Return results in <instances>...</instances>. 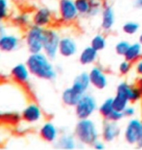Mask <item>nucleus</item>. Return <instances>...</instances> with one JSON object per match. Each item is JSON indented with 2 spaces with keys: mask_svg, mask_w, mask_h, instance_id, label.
<instances>
[{
  "mask_svg": "<svg viewBox=\"0 0 142 150\" xmlns=\"http://www.w3.org/2000/svg\"><path fill=\"white\" fill-rule=\"evenodd\" d=\"M29 72L37 79L54 81L57 77V70L49 57L43 52L30 54L25 62Z\"/></svg>",
  "mask_w": 142,
  "mask_h": 150,
  "instance_id": "1",
  "label": "nucleus"
},
{
  "mask_svg": "<svg viewBox=\"0 0 142 150\" xmlns=\"http://www.w3.org/2000/svg\"><path fill=\"white\" fill-rule=\"evenodd\" d=\"M73 134L82 146H93L100 136L97 125L90 118L78 119Z\"/></svg>",
  "mask_w": 142,
  "mask_h": 150,
  "instance_id": "2",
  "label": "nucleus"
},
{
  "mask_svg": "<svg viewBox=\"0 0 142 150\" xmlns=\"http://www.w3.org/2000/svg\"><path fill=\"white\" fill-rule=\"evenodd\" d=\"M45 38V28L41 26L30 25L26 29L25 35V43L29 54L43 52V44Z\"/></svg>",
  "mask_w": 142,
  "mask_h": 150,
  "instance_id": "3",
  "label": "nucleus"
},
{
  "mask_svg": "<svg viewBox=\"0 0 142 150\" xmlns=\"http://www.w3.org/2000/svg\"><path fill=\"white\" fill-rule=\"evenodd\" d=\"M97 109L98 105L95 97L88 92L81 97L79 101L74 106L75 115L77 119L90 118Z\"/></svg>",
  "mask_w": 142,
  "mask_h": 150,
  "instance_id": "4",
  "label": "nucleus"
},
{
  "mask_svg": "<svg viewBox=\"0 0 142 150\" xmlns=\"http://www.w3.org/2000/svg\"><path fill=\"white\" fill-rule=\"evenodd\" d=\"M61 35L56 28H45V38L43 44V53L54 61L59 55V46Z\"/></svg>",
  "mask_w": 142,
  "mask_h": 150,
  "instance_id": "5",
  "label": "nucleus"
},
{
  "mask_svg": "<svg viewBox=\"0 0 142 150\" xmlns=\"http://www.w3.org/2000/svg\"><path fill=\"white\" fill-rule=\"evenodd\" d=\"M57 13L59 20L64 23H73L79 17L74 0H59Z\"/></svg>",
  "mask_w": 142,
  "mask_h": 150,
  "instance_id": "6",
  "label": "nucleus"
},
{
  "mask_svg": "<svg viewBox=\"0 0 142 150\" xmlns=\"http://www.w3.org/2000/svg\"><path fill=\"white\" fill-rule=\"evenodd\" d=\"M142 129V121L137 118H131L126 123L124 130V139L126 142L131 145H135L139 137Z\"/></svg>",
  "mask_w": 142,
  "mask_h": 150,
  "instance_id": "7",
  "label": "nucleus"
},
{
  "mask_svg": "<svg viewBox=\"0 0 142 150\" xmlns=\"http://www.w3.org/2000/svg\"><path fill=\"white\" fill-rule=\"evenodd\" d=\"M43 118L41 107L36 103H28L20 111V119L28 124H35Z\"/></svg>",
  "mask_w": 142,
  "mask_h": 150,
  "instance_id": "8",
  "label": "nucleus"
},
{
  "mask_svg": "<svg viewBox=\"0 0 142 150\" xmlns=\"http://www.w3.org/2000/svg\"><path fill=\"white\" fill-rule=\"evenodd\" d=\"M54 20V15L52 10L49 7L43 6L39 7L32 14V23L41 28H47L52 25Z\"/></svg>",
  "mask_w": 142,
  "mask_h": 150,
  "instance_id": "9",
  "label": "nucleus"
},
{
  "mask_svg": "<svg viewBox=\"0 0 142 150\" xmlns=\"http://www.w3.org/2000/svg\"><path fill=\"white\" fill-rule=\"evenodd\" d=\"M10 75L14 82H16L20 86H25L29 84L30 76H31L28 65L25 62H19V64H15L11 68Z\"/></svg>",
  "mask_w": 142,
  "mask_h": 150,
  "instance_id": "10",
  "label": "nucleus"
},
{
  "mask_svg": "<svg viewBox=\"0 0 142 150\" xmlns=\"http://www.w3.org/2000/svg\"><path fill=\"white\" fill-rule=\"evenodd\" d=\"M78 43L70 35H63L60 37L59 46V55L63 58H71L78 52Z\"/></svg>",
  "mask_w": 142,
  "mask_h": 150,
  "instance_id": "11",
  "label": "nucleus"
},
{
  "mask_svg": "<svg viewBox=\"0 0 142 150\" xmlns=\"http://www.w3.org/2000/svg\"><path fill=\"white\" fill-rule=\"evenodd\" d=\"M121 134V128L118 122L104 120L101 128V139L104 142L111 143L115 142Z\"/></svg>",
  "mask_w": 142,
  "mask_h": 150,
  "instance_id": "12",
  "label": "nucleus"
},
{
  "mask_svg": "<svg viewBox=\"0 0 142 150\" xmlns=\"http://www.w3.org/2000/svg\"><path fill=\"white\" fill-rule=\"evenodd\" d=\"M89 76L90 84L96 90H104L108 85V78L106 73L98 65H95L90 69Z\"/></svg>",
  "mask_w": 142,
  "mask_h": 150,
  "instance_id": "13",
  "label": "nucleus"
},
{
  "mask_svg": "<svg viewBox=\"0 0 142 150\" xmlns=\"http://www.w3.org/2000/svg\"><path fill=\"white\" fill-rule=\"evenodd\" d=\"M116 93L125 96L132 103H135L141 100V90L140 87L131 85L126 82H121L118 84Z\"/></svg>",
  "mask_w": 142,
  "mask_h": 150,
  "instance_id": "14",
  "label": "nucleus"
},
{
  "mask_svg": "<svg viewBox=\"0 0 142 150\" xmlns=\"http://www.w3.org/2000/svg\"><path fill=\"white\" fill-rule=\"evenodd\" d=\"M101 23L100 28L103 31L109 32L114 28L115 22H116V15H115L114 8L111 5L104 3L103 8L101 11Z\"/></svg>",
  "mask_w": 142,
  "mask_h": 150,
  "instance_id": "15",
  "label": "nucleus"
},
{
  "mask_svg": "<svg viewBox=\"0 0 142 150\" xmlns=\"http://www.w3.org/2000/svg\"><path fill=\"white\" fill-rule=\"evenodd\" d=\"M39 136L44 142L54 144L59 137V131L53 122L47 121L39 129Z\"/></svg>",
  "mask_w": 142,
  "mask_h": 150,
  "instance_id": "16",
  "label": "nucleus"
},
{
  "mask_svg": "<svg viewBox=\"0 0 142 150\" xmlns=\"http://www.w3.org/2000/svg\"><path fill=\"white\" fill-rule=\"evenodd\" d=\"M20 47V39L16 34L4 33L0 37V51L3 53H12L19 50Z\"/></svg>",
  "mask_w": 142,
  "mask_h": 150,
  "instance_id": "17",
  "label": "nucleus"
},
{
  "mask_svg": "<svg viewBox=\"0 0 142 150\" xmlns=\"http://www.w3.org/2000/svg\"><path fill=\"white\" fill-rule=\"evenodd\" d=\"M79 142L77 140L74 134L70 133H63L59 137L57 142L54 143V147L57 149H64V150H73L79 146Z\"/></svg>",
  "mask_w": 142,
  "mask_h": 150,
  "instance_id": "18",
  "label": "nucleus"
},
{
  "mask_svg": "<svg viewBox=\"0 0 142 150\" xmlns=\"http://www.w3.org/2000/svg\"><path fill=\"white\" fill-rule=\"evenodd\" d=\"M90 86H92V84H90L89 72H87V71H82L81 73L76 75L71 85L72 88L81 95H84L89 91Z\"/></svg>",
  "mask_w": 142,
  "mask_h": 150,
  "instance_id": "19",
  "label": "nucleus"
},
{
  "mask_svg": "<svg viewBox=\"0 0 142 150\" xmlns=\"http://www.w3.org/2000/svg\"><path fill=\"white\" fill-rule=\"evenodd\" d=\"M97 59H98V52L95 49H93L90 45L83 48L82 51L79 54V57H78L79 62L82 65H90L95 64Z\"/></svg>",
  "mask_w": 142,
  "mask_h": 150,
  "instance_id": "20",
  "label": "nucleus"
},
{
  "mask_svg": "<svg viewBox=\"0 0 142 150\" xmlns=\"http://www.w3.org/2000/svg\"><path fill=\"white\" fill-rule=\"evenodd\" d=\"M83 95L79 94L77 91L72 88V87H67L61 93V100L64 105L69 107H74L79 101Z\"/></svg>",
  "mask_w": 142,
  "mask_h": 150,
  "instance_id": "21",
  "label": "nucleus"
},
{
  "mask_svg": "<svg viewBox=\"0 0 142 150\" xmlns=\"http://www.w3.org/2000/svg\"><path fill=\"white\" fill-rule=\"evenodd\" d=\"M142 57V45L139 42H135L129 45L128 51L126 52L124 58L126 61L134 62H136L137 59H139Z\"/></svg>",
  "mask_w": 142,
  "mask_h": 150,
  "instance_id": "22",
  "label": "nucleus"
},
{
  "mask_svg": "<svg viewBox=\"0 0 142 150\" xmlns=\"http://www.w3.org/2000/svg\"><path fill=\"white\" fill-rule=\"evenodd\" d=\"M13 23L19 28H28L30 23H32V15L25 13V12L19 13L14 16Z\"/></svg>",
  "mask_w": 142,
  "mask_h": 150,
  "instance_id": "23",
  "label": "nucleus"
},
{
  "mask_svg": "<svg viewBox=\"0 0 142 150\" xmlns=\"http://www.w3.org/2000/svg\"><path fill=\"white\" fill-rule=\"evenodd\" d=\"M98 113L104 120H106L111 113L113 112L114 106H113V98H107L101 103L100 105L98 106Z\"/></svg>",
  "mask_w": 142,
  "mask_h": 150,
  "instance_id": "24",
  "label": "nucleus"
},
{
  "mask_svg": "<svg viewBox=\"0 0 142 150\" xmlns=\"http://www.w3.org/2000/svg\"><path fill=\"white\" fill-rule=\"evenodd\" d=\"M90 45L93 49H95L97 51V52H101V51H103L105 48H106V45H107L106 37L101 33L95 34V36L92 38V40H90Z\"/></svg>",
  "mask_w": 142,
  "mask_h": 150,
  "instance_id": "25",
  "label": "nucleus"
},
{
  "mask_svg": "<svg viewBox=\"0 0 142 150\" xmlns=\"http://www.w3.org/2000/svg\"><path fill=\"white\" fill-rule=\"evenodd\" d=\"M129 103H131V101L128 100V98L121 94H118V93H116L115 97L113 98L114 109L118 110V111H124L126 107L129 105Z\"/></svg>",
  "mask_w": 142,
  "mask_h": 150,
  "instance_id": "26",
  "label": "nucleus"
},
{
  "mask_svg": "<svg viewBox=\"0 0 142 150\" xmlns=\"http://www.w3.org/2000/svg\"><path fill=\"white\" fill-rule=\"evenodd\" d=\"M103 3L101 0H90V11L87 18H95L101 14Z\"/></svg>",
  "mask_w": 142,
  "mask_h": 150,
  "instance_id": "27",
  "label": "nucleus"
},
{
  "mask_svg": "<svg viewBox=\"0 0 142 150\" xmlns=\"http://www.w3.org/2000/svg\"><path fill=\"white\" fill-rule=\"evenodd\" d=\"M79 16L88 17L90 11V0H74Z\"/></svg>",
  "mask_w": 142,
  "mask_h": 150,
  "instance_id": "28",
  "label": "nucleus"
},
{
  "mask_svg": "<svg viewBox=\"0 0 142 150\" xmlns=\"http://www.w3.org/2000/svg\"><path fill=\"white\" fill-rule=\"evenodd\" d=\"M139 28H140L139 23L136 22H132V21L125 23L122 26L124 33H126L128 35H134L135 33H137L138 30H139Z\"/></svg>",
  "mask_w": 142,
  "mask_h": 150,
  "instance_id": "29",
  "label": "nucleus"
},
{
  "mask_svg": "<svg viewBox=\"0 0 142 150\" xmlns=\"http://www.w3.org/2000/svg\"><path fill=\"white\" fill-rule=\"evenodd\" d=\"M10 0H0V22H4L10 16Z\"/></svg>",
  "mask_w": 142,
  "mask_h": 150,
  "instance_id": "30",
  "label": "nucleus"
},
{
  "mask_svg": "<svg viewBox=\"0 0 142 150\" xmlns=\"http://www.w3.org/2000/svg\"><path fill=\"white\" fill-rule=\"evenodd\" d=\"M129 45H131V43H129V41L121 40V41L118 42L116 45H115V52H116V54L118 56L124 57V56H125L126 52L128 51Z\"/></svg>",
  "mask_w": 142,
  "mask_h": 150,
  "instance_id": "31",
  "label": "nucleus"
},
{
  "mask_svg": "<svg viewBox=\"0 0 142 150\" xmlns=\"http://www.w3.org/2000/svg\"><path fill=\"white\" fill-rule=\"evenodd\" d=\"M131 67H132L131 62L126 61V59H124V61L121 62L119 64V72L122 75H126L131 70Z\"/></svg>",
  "mask_w": 142,
  "mask_h": 150,
  "instance_id": "32",
  "label": "nucleus"
},
{
  "mask_svg": "<svg viewBox=\"0 0 142 150\" xmlns=\"http://www.w3.org/2000/svg\"><path fill=\"white\" fill-rule=\"evenodd\" d=\"M124 118H125V116H124L123 111H118V110L114 109L113 112L110 114L109 117L106 120H109V121H113V122H120Z\"/></svg>",
  "mask_w": 142,
  "mask_h": 150,
  "instance_id": "33",
  "label": "nucleus"
},
{
  "mask_svg": "<svg viewBox=\"0 0 142 150\" xmlns=\"http://www.w3.org/2000/svg\"><path fill=\"white\" fill-rule=\"evenodd\" d=\"M123 113L126 118H132L135 115V113H136V108L132 105H128L123 111Z\"/></svg>",
  "mask_w": 142,
  "mask_h": 150,
  "instance_id": "34",
  "label": "nucleus"
},
{
  "mask_svg": "<svg viewBox=\"0 0 142 150\" xmlns=\"http://www.w3.org/2000/svg\"><path fill=\"white\" fill-rule=\"evenodd\" d=\"M134 69H135V72L138 75L142 76V58H140L139 59H137V61L135 62Z\"/></svg>",
  "mask_w": 142,
  "mask_h": 150,
  "instance_id": "35",
  "label": "nucleus"
},
{
  "mask_svg": "<svg viewBox=\"0 0 142 150\" xmlns=\"http://www.w3.org/2000/svg\"><path fill=\"white\" fill-rule=\"evenodd\" d=\"M93 148H95L96 150H103L105 148V143H104L103 140H100V139H98L93 144Z\"/></svg>",
  "mask_w": 142,
  "mask_h": 150,
  "instance_id": "36",
  "label": "nucleus"
},
{
  "mask_svg": "<svg viewBox=\"0 0 142 150\" xmlns=\"http://www.w3.org/2000/svg\"><path fill=\"white\" fill-rule=\"evenodd\" d=\"M6 30H7V28H6V25H4V23H3V22H0V37H1L4 33L7 32Z\"/></svg>",
  "mask_w": 142,
  "mask_h": 150,
  "instance_id": "37",
  "label": "nucleus"
},
{
  "mask_svg": "<svg viewBox=\"0 0 142 150\" xmlns=\"http://www.w3.org/2000/svg\"><path fill=\"white\" fill-rule=\"evenodd\" d=\"M136 148H142V129H141V132H140V134H139V137H138L137 142H136Z\"/></svg>",
  "mask_w": 142,
  "mask_h": 150,
  "instance_id": "38",
  "label": "nucleus"
},
{
  "mask_svg": "<svg viewBox=\"0 0 142 150\" xmlns=\"http://www.w3.org/2000/svg\"><path fill=\"white\" fill-rule=\"evenodd\" d=\"M134 6L137 9H142V0H134Z\"/></svg>",
  "mask_w": 142,
  "mask_h": 150,
  "instance_id": "39",
  "label": "nucleus"
},
{
  "mask_svg": "<svg viewBox=\"0 0 142 150\" xmlns=\"http://www.w3.org/2000/svg\"><path fill=\"white\" fill-rule=\"evenodd\" d=\"M138 42L142 45V32L139 34V36H138Z\"/></svg>",
  "mask_w": 142,
  "mask_h": 150,
  "instance_id": "40",
  "label": "nucleus"
},
{
  "mask_svg": "<svg viewBox=\"0 0 142 150\" xmlns=\"http://www.w3.org/2000/svg\"><path fill=\"white\" fill-rule=\"evenodd\" d=\"M140 90H141V100H142V79H141V81H140Z\"/></svg>",
  "mask_w": 142,
  "mask_h": 150,
  "instance_id": "41",
  "label": "nucleus"
}]
</instances>
